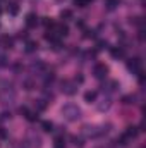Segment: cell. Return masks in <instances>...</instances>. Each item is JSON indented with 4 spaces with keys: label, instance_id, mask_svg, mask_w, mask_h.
<instances>
[{
    "label": "cell",
    "instance_id": "cell-1",
    "mask_svg": "<svg viewBox=\"0 0 146 148\" xmlns=\"http://www.w3.org/2000/svg\"><path fill=\"white\" fill-rule=\"evenodd\" d=\"M62 114H64V117L67 119V121H77L79 117H81V109L76 105V103H65L64 107H62Z\"/></svg>",
    "mask_w": 146,
    "mask_h": 148
},
{
    "label": "cell",
    "instance_id": "cell-2",
    "mask_svg": "<svg viewBox=\"0 0 146 148\" xmlns=\"http://www.w3.org/2000/svg\"><path fill=\"white\" fill-rule=\"evenodd\" d=\"M93 74L96 79H107V74H108V67L105 64H96L93 67Z\"/></svg>",
    "mask_w": 146,
    "mask_h": 148
},
{
    "label": "cell",
    "instance_id": "cell-3",
    "mask_svg": "<svg viewBox=\"0 0 146 148\" xmlns=\"http://www.w3.org/2000/svg\"><path fill=\"white\" fill-rule=\"evenodd\" d=\"M127 69H129L131 73H139V71H141V59H139V57L129 59V60H127Z\"/></svg>",
    "mask_w": 146,
    "mask_h": 148
},
{
    "label": "cell",
    "instance_id": "cell-4",
    "mask_svg": "<svg viewBox=\"0 0 146 148\" xmlns=\"http://www.w3.org/2000/svg\"><path fill=\"white\" fill-rule=\"evenodd\" d=\"M62 91L65 95H74L77 91V84L76 83H71V81H62Z\"/></svg>",
    "mask_w": 146,
    "mask_h": 148
},
{
    "label": "cell",
    "instance_id": "cell-5",
    "mask_svg": "<svg viewBox=\"0 0 146 148\" xmlns=\"http://www.w3.org/2000/svg\"><path fill=\"white\" fill-rule=\"evenodd\" d=\"M53 33H55L59 38L67 36V35H69V26L64 24V23H62V24H55V26H53Z\"/></svg>",
    "mask_w": 146,
    "mask_h": 148
},
{
    "label": "cell",
    "instance_id": "cell-6",
    "mask_svg": "<svg viewBox=\"0 0 146 148\" xmlns=\"http://www.w3.org/2000/svg\"><path fill=\"white\" fill-rule=\"evenodd\" d=\"M0 47L2 48H12L14 47V38L9 36V35H3V36H0Z\"/></svg>",
    "mask_w": 146,
    "mask_h": 148
},
{
    "label": "cell",
    "instance_id": "cell-7",
    "mask_svg": "<svg viewBox=\"0 0 146 148\" xmlns=\"http://www.w3.org/2000/svg\"><path fill=\"white\" fill-rule=\"evenodd\" d=\"M38 16L35 14V12H29V14H26V26L28 28H35V26H38Z\"/></svg>",
    "mask_w": 146,
    "mask_h": 148
},
{
    "label": "cell",
    "instance_id": "cell-8",
    "mask_svg": "<svg viewBox=\"0 0 146 148\" xmlns=\"http://www.w3.org/2000/svg\"><path fill=\"white\" fill-rule=\"evenodd\" d=\"M83 134L84 136H100V133L96 131V126H89V124H86L83 127Z\"/></svg>",
    "mask_w": 146,
    "mask_h": 148
},
{
    "label": "cell",
    "instance_id": "cell-9",
    "mask_svg": "<svg viewBox=\"0 0 146 148\" xmlns=\"http://www.w3.org/2000/svg\"><path fill=\"white\" fill-rule=\"evenodd\" d=\"M110 53H112L113 59H122L124 53H126V50H124V47H112L110 48Z\"/></svg>",
    "mask_w": 146,
    "mask_h": 148
},
{
    "label": "cell",
    "instance_id": "cell-10",
    "mask_svg": "<svg viewBox=\"0 0 146 148\" xmlns=\"http://www.w3.org/2000/svg\"><path fill=\"white\" fill-rule=\"evenodd\" d=\"M96 97H98V93L93 91V90H89V91L84 93V102H86V103H95V102H96Z\"/></svg>",
    "mask_w": 146,
    "mask_h": 148
},
{
    "label": "cell",
    "instance_id": "cell-11",
    "mask_svg": "<svg viewBox=\"0 0 146 148\" xmlns=\"http://www.w3.org/2000/svg\"><path fill=\"white\" fill-rule=\"evenodd\" d=\"M127 138H131V140H134L138 134H139V127H136V126H129L127 129H126V133H124Z\"/></svg>",
    "mask_w": 146,
    "mask_h": 148
},
{
    "label": "cell",
    "instance_id": "cell-12",
    "mask_svg": "<svg viewBox=\"0 0 146 148\" xmlns=\"http://www.w3.org/2000/svg\"><path fill=\"white\" fill-rule=\"evenodd\" d=\"M24 50H26L28 53L36 52V50H38V43L35 41V40H26V47H24Z\"/></svg>",
    "mask_w": 146,
    "mask_h": 148
},
{
    "label": "cell",
    "instance_id": "cell-13",
    "mask_svg": "<svg viewBox=\"0 0 146 148\" xmlns=\"http://www.w3.org/2000/svg\"><path fill=\"white\" fill-rule=\"evenodd\" d=\"M7 12H9L10 16H16V14L19 12V5H17V2H10L9 7H7Z\"/></svg>",
    "mask_w": 146,
    "mask_h": 148
},
{
    "label": "cell",
    "instance_id": "cell-14",
    "mask_svg": "<svg viewBox=\"0 0 146 148\" xmlns=\"http://www.w3.org/2000/svg\"><path fill=\"white\" fill-rule=\"evenodd\" d=\"M41 129H43L45 133H52V131H53V122H50V121H43V122H41Z\"/></svg>",
    "mask_w": 146,
    "mask_h": 148
},
{
    "label": "cell",
    "instance_id": "cell-15",
    "mask_svg": "<svg viewBox=\"0 0 146 148\" xmlns=\"http://www.w3.org/2000/svg\"><path fill=\"white\" fill-rule=\"evenodd\" d=\"M53 148H65V140H64V136H57V138H55Z\"/></svg>",
    "mask_w": 146,
    "mask_h": 148
},
{
    "label": "cell",
    "instance_id": "cell-16",
    "mask_svg": "<svg viewBox=\"0 0 146 148\" xmlns=\"http://www.w3.org/2000/svg\"><path fill=\"white\" fill-rule=\"evenodd\" d=\"M41 23H43V26H45L46 29H50V28H53V26H55V23H53V19H52V17H43V19H41Z\"/></svg>",
    "mask_w": 146,
    "mask_h": 148
},
{
    "label": "cell",
    "instance_id": "cell-17",
    "mask_svg": "<svg viewBox=\"0 0 146 148\" xmlns=\"http://www.w3.org/2000/svg\"><path fill=\"white\" fill-rule=\"evenodd\" d=\"M60 17H62V19H72V10L62 9V10H60Z\"/></svg>",
    "mask_w": 146,
    "mask_h": 148
},
{
    "label": "cell",
    "instance_id": "cell-18",
    "mask_svg": "<svg viewBox=\"0 0 146 148\" xmlns=\"http://www.w3.org/2000/svg\"><path fill=\"white\" fill-rule=\"evenodd\" d=\"M52 43V50H55V52H59L60 48H62V41H60V38H57V40H53V41H50Z\"/></svg>",
    "mask_w": 146,
    "mask_h": 148
},
{
    "label": "cell",
    "instance_id": "cell-19",
    "mask_svg": "<svg viewBox=\"0 0 146 148\" xmlns=\"http://www.w3.org/2000/svg\"><path fill=\"white\" fill-rule=\"evenodd\" d=\"M134 100H136V97H134V95H126V97H122V103H124V105L134 103Z\"/></svg>",
    "mask_w": 146,
    "mask_h": 148
},
{
    "label": "cell",
    "instance_id": "cell-20",
    "mask_svg": "<svg viewBox=\"0 0 146 148\" xmlns=\"http://www.w3.org/2000/svg\"><path fill=\"white\" fill-rule=\"evenodd\" d=\"M105 5H107V9L113 10V9L119 5V0H105Z\"/></svg>",
    "mask_w": 146,
    "mask_h": 148
},
{
    "label": "cell",
    "instance_id": "cell-21",
    "mask_svg": "<svg viewBox=\"0 0 146 148\" xmlns=\"http://www.w3.org/2000/svg\"><path fill=\"white\" fill-rule=\"evenodd\" d=\"M96 48H98V50L108 48V41H107V40H98V41H96Z\"/></svg>",
    "mask_w": 146,
    "mask_h": 148
},
{
    "label": "cell",
    "instance_id": "cell-22",
    "mask_svg": "<svg viewBox=\"0 0 146 148\" xmlns=\"http://www.w3.org/2000/svg\"><path fill=\"white\" fill-rule=\"evenodd\" d=\"M26 119H28L29 122H35V121H38V112H28V114H26Z\"/></svg>",
    "mask_w": 146,
    "mask_h": 148
},
{
    "label": "cell",
    "instance_id": "cell-23",
    "mask_svg": "<svg viewBox=\"0 0 146 148\" xmlns=\"http://www.w3.org/2000/svg\"><path fill=\"white\" fill-rule=\"evenodd\" d=\"M23 88H24V90H28V91H29V90H33V88H35V83H33V81H31V79H26V81H24V83H23Z\"/></svg>",
    "mask_w": 146,
    "mask_h": 148
},
{
    "label": "cell",
    "instance_id": "cell-24",
    "mask_svg": "<svg viewBox=\"0 0 146 148\" xmlns=\"http://www.w3.org/2000/svg\"><path fill=\"white\" fill-rule=\"evenodd\" d=\"M93 0H74V3L77 5V7H86V5H89Z\"/></svg>",
    "mask_w": 146,
    "mask_h": 148
},
{
    "label": "cell",
    "instance_id": "cell-25",
    "mask_svg": "<svg viewBox=\"0 0 146 148\" xmlns=\"http://www.w3.org/2000/svg\"><path fill=\"white\" fill-rule=\"evenodd\" d=\"M5 66H9V59H7V55L0 53V67H5Z\"/></svg>",
    "mask_w": 146,
    "mask_h": 148
},
{
    "label": "cell",
    "instance_id": "cell-26",
    "mask_svg": "<svg viewBox=\"0 0 146 148\" xmlns=\"http://www.w3.org/2000/svg\"><path fill=\"white\" fill-rule=\"evenodd\" d=\"M71 141H72L76 147H83V145H84V143H83V140H81V138H77V136H71Z\"/></svg>",
    "mask_w": 146,
    "mask_h": 148
},
{
    "label": "cell",
    "instance_id": "cell-27",
    "mask_svg": "<svg viewBox=\"0 0 146 148\" xmlns=\"http://www.w3.org/2000/svg\"><path fill=\"white\" fill-rule=\"evenodd\" d=\"M36 109L38 110H45L46 109V102L45 100H36Z\"/></svg>",
    "mask_w": 146,
    "mask_h": 148
},
{
    "label": "cell",
    "instance_id": "cell-28",
    "mask_svg": "<svg viewBox=\"0 0 146 148\" xmlns=\"http://www.w3.org/2000/svg\"><path fill=\"white\" fill-rule=\"evenodd\" d=\"M103 102H105V103H100V105H98V110H107V109L110 107V100H108V98H107V100H103Z\"/></svg>",
    "mask_w": 146,
    "mask_h": 148
},
{
    "label": "cell",
    "instance_id": "cell-29",
    "mask_svg": "<svg viewBox=\"0 0 146 148\" xmlns=\"http://www.w3.org/2000/svg\"><path fill=\"white\" fill-rule=\"evenodd\" d=\"M45 74H46V76H45V83H46V84H48V83H52V81L55 79V74H53V73H45Z\"/></svg>",
    "mask_w": 146,
    "mask_h": 148
},
{
    "label": "cell",
    "instance_id": "cell-30",
    "mask_svg": "<svg viewBox=\"0 0 146 148\" xmlns=\"http://www.w3.org/2000/svg\"><path fill=\"white\" fill-rule=\"evenodd\" d=\"M127 141H131V138H127L126 134H122V136L119 138V143H120L122 147H126V145H127Z\"/></svg>",
    "mask_w": 146,
    "mask_h": 148
},
{
    "label": "cell",
    "instance_id": "cell-31",
    "mask_svg": "<svg viewBox=\"0 0 146 148\" xmlns=\"http://www.w3.org/2000/svg\"><path fill=\"white\" fill-rule=\"evenodd\" d=\"M95 36H96L95 29H84V38H95Z\"/></svg>",
    "mask_w": 146,
    "mask_h": 148
},
{
    "label": "cell",
    "instance_id": "cell-32",
    "mask_svg": "<svg viewBox=\"0 0 146 148\" xmlns=\"http://www.w3.org/2000/svg\"><path fill=\"white\" fill-rule=\"evenodd\" d=\"M28 112H29V109H28L26 105H23V107H19V114H21V115H24V117H26V114H28Z\"/></svg>",
    "mask_w": 146,
    "mask_h": 148
},
{
    "label": "cell",
    "instance_id": "cell-33",
    "mask_svg": "<svg viewBox=\"0 0 146 148\" xmlns=\"http://www.w3.org/2000/svg\"><path fill=\"white\" fill-rule=\"evenodd\" d=\"M17 38H23V40H26V38H28V31H19Z\"/></svg>",
    "mask_w": 146,
    "mask_h": 148
},
{
    "label": "cell",
    "instance_id": "cell-34",
    "mask_svg": "<svg viewBox=\"0 0 146 148\" xmlns=\"http://www.w3.org/2000/svg\"><path fill=\"white\" fill-rule=\"evenodd\" d=\"M0 138H7V131L3 127H0Z\"/></svg>",
    "mask_w": 146,
    "mask_h": 148
},
{
    "label": "cell",
    "instance_id": "cell-35",
    "mask_svg": "<svg viewBox=\"0 0 146 148\" xmlns=\"http://www.w3.org/2000/svg\"><path fill=\"white\" fill-rule=\"evenodd\" d=\"M2 119H10V112H3L2 114Z\"/></svg>",
    "mask_w": 146,
    "mask_h": 148
},
{
    "label": "cell",
    "instance_id": "cell-36",
    "mask_svg": "<svg viewBox=\"0 0 146 148\" xmlns=\"http://www.w3.org/2000/svg\"><path fill=\"white\" fill-rule=\"evenodd\" d=\"M83 81H84L83 76H76V83H83Z\"/></svg>",
    "mask_w": 146,
    "mask_h": 148
}]
</instances>
